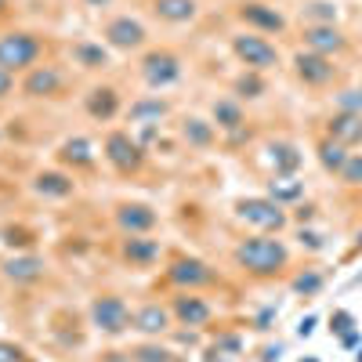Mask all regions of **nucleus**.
Returning <instances> with one entry per match:
<instances>
[{
    "label": "nucleus",
    "mask_w": 362,
    "mask_h": 362,
    "mask_svg": "<svg viewBox=\"0 0 362 362\" xmlns=\"http://www.w3.org/2000/svg\"><path fill=\"white\" fill-rule=\"evenodd\" d=\"M0 362H25V348L15 341H0Z\"/></svg>",
    "instance_id": "37"
},
{
    "label": "nucleus",
    "mask_w": 362,
    "mask_h": 362,
    "mask_svg": "<svg viewBox=\"0 0 362 362\" xmlns=\"http://www.w3.org/2000/svg\"><path fill=\"white\" fill-rule=\"evenodd\" d=\"M0 276L15 286H33L47 276V261L37 257V254H15V257L0 261Z\"/></svg>",
    "instance_id": "18"
},
{
    "label": "nucleus",
    "mask_w": 362,
    "mask_h": 362,
    "mask_svg": "<svg viewBox=\"0 0 362 362\" xmlns=\"http://www.w3.org/2000/svg\"><path fill=\"white\" fill-rule=\"evenodd\" d=\"M112 225L124 232V235H153L156 225H160V214L148 203L124 199V203L112 206Z\"/></svg>",
    "instance_id": "14"
},
{
    "label": "nucleus",
    "mask_w": 362,
    "mask_h": 362,
    "mask_svg": "<svg viewBox=\"0 0 362 362\" xmlns=\"http://www.w3.org/2000/svg\"><path fill=\"white\" fill-rule=\"evenodd\" d=\"M293 73H297V80L305 83V87H326V83H334V80H337L334 58L315 54V51H308V47L293 54Z\"/></svg>",
    "instance_id": "16"
},
{
    "label": "nucleus",
    "mask_w": 362,
    "mask_h": 362,
    "mask_svg": "<svg viewBox=\"0 0 362 362\" xmlns=\"http://www.w3.org/2000/svg\"><path fill=\"white\" fill-rule=\"evenodd\" d=\"M334 105L341 112H362V87H344L334 95Z\"/></svg>",
    "instance_id": "34"
},
{
    "label": "nucleus",
    "mask_w": 362,
    "mask_h": 362,
    "mask_svg": "<svg viewBox=\"0 0 362 362\" xmlns=\"http://www.w3.org/2000/svg\"><path fill=\"white\" fill-rule=\"evenodd\" d=\"M66 87H69L66 69L47 66V62H40L37 69H29V73L18 76V95L29 98V102H54V98L66 95Z\"/></svg>",
    "instance_id": "10"
},
{
    "label": "nucleus",
    "mask_w": 362,
    "mask_h": 362,
    "mask_svg": "<svg viewBox=\"0 0 362 362\" xmlns=\"http://www.w3.org/2000/svg\"><path fill=\"white\" fill-rule=\"evenodd\" d=\"M131 305L119 293H95L87 305V319L102 337H124L131 334Z\"/></svg>",
    "instance_id": "5"
},
{
    "label": "nucleus",
    "mask_w": 362,
    "mask_h": 362,
    "mask_svg": "<svg viewBox=\"0 0 362 362\" xmlns=\"http://www.w3.org/2000/svg\"><path fill=\"white\" fill-rule=\"evenodd\" d=\"M232 261H235V268H243L254 279H276L290 268V247L276 235L257 232V235L239 239L232 247Z\"/></svg>",
    "instance_id": "1"
},
{
    "label": "nucleus",
    "mask_w": 362,
    "mask_h": 362,
    "mask_svg": "<svg viewBox=\"0 0 362 362\" xmlns=\"http://www.w3.org/2000/svg\"><path fill=\"white\" fill-rule=\"evenodd\" d=\"M264 90H268V83L261 80V73H250V69H243L232 80V98H239V102H254Z\"/></svg>",
    "instance_id": "31"
},
{
    "label": "nucleus",
    "mask_w": 362,
    "mask_h": 362,
    "mask_svg": "<svg viewBox=\"0 0 362 362\" xmlns=\"http://www.w3.org/2000/svg\"><path fill=\"white\" fill-rule=\"evenodd\" d=\"M80 4L90 11H105V8H112V0H80Z\"/></svg>",
    "instance_id": "41"
},
{
    "label": "nucleus",
    "mask_w": 362,
    "mask_h": 362,
    "mask_svg": "<svg viewBox=\"0 0 362 362\" xmlns=\"http://www.w3.org/2000/svg\"><path fill=\"white\" fill-rule=\"evenodd\" d=\"M293 290H297V293H305V297H312V293L322 290V276H319V272H305V276H297V279H293Z\"/></svg>",
    "instance_id": "36"
},
{
    "label": "nucleus",
    "mask_w": 362,
    "mask_h": 362,
    "mask_svg": "<svg viewBox=\"0 0 362 362\" xmlns=\"http://www.w3.org/2000/svg\"><path fill=\"white\" fill-rule=\"evenodd\" d=\"M15 90H18V76H11L8 69H0V102H4V98H11Z\"/></svg>",
    "instance_id": "38"
},
{
    "label": "nucleus",
    "mask_w": 362,
    "mask_h": 362,
    "mask_svg": "<svg viewBox=\"0 0 362 362\" xmlns=\"http://www.w3.org/2000/svg\"><path fill=\"white\" fill-rule=\"evenodd\" d=\"M300 18H308V25H337V4H329V0H312V4L300 11Z\"/></svg>",
    "instance_id": "33"
},
{
    "label": "nucleus",
    "mask_w": 362,
    "mask_h": 362,
    "mask_svg": "<svg viewBox=\"0 0 362 362\" xmlns=\"http://www.w3.org/2000/svg\"><path fill=\"white\" fill-rule=\"evenodd\" d=\"M131 362H177V355L160 341H141L131 348Z\"/></svg>",
    "instance_id": "32"
},
{
    "label": "nucleus",
    "mask_w": 362,
    "mask_h": 362,
    "mask_svg": "<svg viewBox=\"0 0 362 362\" xmlns=\"http://www.w3.org/2000/svg\"><path fill=\"white\" fill-rule=\"evenodd\" d=\"M102 362H131V351H116V348H112V351L102 355Z\"/></svg>",
    "instance_id": "40"
},
{
    "label": "nucleus",
    "mask_w": 362,
    "mask_h": 362,
    "mask_svg": "<svg viewBox=\"0 0 362 362\" xmlns=\"http://www.w3.org/2000/svg\"><path fill=\"white\" fill-rule=\"evenodd\" d=\"M102 44L119 54H141L148 47V25L134 15H109L102 22Z\"/></svg>",
    "instance_id": "9"
},
{
    "label": "nucleus",
    "mask_w": 362,
    "mask_h": 362,
    "mask_svg": "<svg viewBox=\"0 0 362 362\" xmlns=\"http://www.w3.org/2000/svg\"><path fill=\"white\" fill-rule=\"evenodd\" d=\"M268 199H276V203H283V206L300 203V199H305V181H300L297 174H272V181H268Z\"/></svg>",
    "instance_id": "28"
},
{
    "label": "nucleus",
    "mask_w": 362,
    "mask_h": 362,
    "mask_svg": "<svg viewBox=\"0 0 362 362\" xmlns=\"http://www.w3.org/2000/svg\"><path fill=\"white\" fill-rule=\"evenodd\" d=\"M170 116V102L163 95H141L127 105V124L131 127H148V124H163Z\"/></svg>",
    "instance_id": "22"
},
{
    "label": "nucleus",
    "mask_w": 362,
    "mask_h": 362,
    "mask_svg": "<svg viewBox=\"0 0 362 362\" xmlns=\"http://www.w3.org/2000/svg\"><path fill=\"white\" fill-rule=\"evenodd\" d=\"M167 305H170V312H174V322H177V326H189V329H203L210 319L218 315V308L210 305L203 293H196V290H177Z\"/></svg>",
    "instance_id": "13"
},
{
    "label": "nucleus",
    "mask_w": 362,
    "mask_h": 362,
    "mask_svg": "<svg viewBox=\"0 0 362 362\" xmlns=\"http://www.w3.org/2000/svg\"><path fill=\"white\" fill-rule=\"evenodd\" d=\"M174 326L177 322H174V312H170L167 300H145V305H138L131 312V329L141 341H160V337L170 334Z\"/></svg>",
    "instance_id": "11"
},
{
    "label": "nucleus",
    "mask_w": 362,
    "mask_h": 362,
    "mask_svg": "<svg viewBox=\"0 0 362 362\" xmlns=\"http://www.w3.org/2000/svg\"><path fill=\"white\" fill-rule=\"evenodd\" d=\"M326 134L334 141H341V145H348V148L362 145V112H341L337 109L326 119Z\"/></svg>",
    "instance_id": "24"
},
{
    "label": "nucleus",
    "mask_w": 362,
    "mask_h": 362,
    "mask_svg": "<svg viewBox=\"0 0 362 362\" xmlns=\"http://www.w3.org/2000/svg\"><path fill=\"white\" fill-rule=\"evenodd\" d=\"M358 243H362V232H358Z\"/></svg>",
    "instance_id": "43"
},
{
    "label": "nucleus",
    "mask_w": 362,
    "mask_h": 362,
    "mask_svg": "<svg viewBox=\"0 0 362 362\" xmlns=\"http://www.w3.org/2000/svg\"><path fill=\"white\" fill-rule=\"evenodd\" d=\"M8 8H11V0H0V18L8 15Z\"/></svg>",
    "instance_id": "42"
},
{
    "label": "nucleus",
    "mask_w": 362,
    "mask_h": 362,
    "mask_svg": "<svg viewBox=\"0 0 362 362\" xmlns=\"http://www.w3.org/2000/svg\"><path fill=\"white\" fill-rule=\"evenodd\" d=\"M148 11L167 25H185V22H196L199 0H148Z\"/></svg>",
    "instance_id": "25"
},
{
    "label": "nucleus",
    "mask_w": 362,
    "mask_h": 362,
    "mask_svg": "<svg viewBox=\"0 0 362 362\" xmlns=\"http://www.w3.org/2000/svg\"><path fill=\"white\" fill-rule=\"evenodd\" d=\"M25 362H29V358H25Z\"/></svg>",
    "instance_id": "44"
},
{
    "label": "nucleus",
    "mask_w": 362,
    "mask_h": 362,
    "mask_svg": "<svg viewBox=\"0 0 362 362\" xmlns=\"http://www.w3.org/2000/svg\"><path fill=\"white\" fill-rule=\"evenodd\" d=\"M315 156H319V163H322V170L326 174H337L341 167H344V160L351 156V148L348 145H341V141H334V138H322L319 145H315Z\"/></svg>",
    "instance_id": "30"
},
{
    "label": "nucleus",
    "mask_w": 362,
    "mask_h": 362,
    "mask_svg": "<svg viewBox=\"0 0 362 362\" xmlns=\"http://www.w3.org/2000/svg\"><path fill=\"white\" fill-rule=\"evenodd\" d=\"M69 62L83 73H105L112 66V51L102 40H73L69 44Z\"/></svg>",
    "instance_id": "19"
},
{
    "label": "nucleus",
    "mask_w": 362,
    "mask_h": 362,
    "mask_svg": "<svg viewBox=\"0 0 362 362\" xmlns=\"http://www.w3.org/2000/svg\"><path fill=\"white\" fill-rule=\"evenodd\" d=\"M47 40L33 29H11L0 37V69H8L11 76H22L29 69H37L44 62Z\"/></svg>",
    "instance_id": "2"
},
{
    "label": "nucleus",
    "mask_w": 362,
    "mask_h": 362,
    "mask_svg": "<svg viewBox=\"0 0 362 362\" xmlns=\"http://www.w3.org/2000/svg\"><path fill=\"white\" fill-rule=\"evenodd\" d=\"M300 247H308V250H319L322 247V239L315 232H300Z\"/></svg>",
    "instance_id": "39"
},
{
    "label": "nucleus",
    "mask_w": 362,
    "mask_h": 362,
    "mask_svg": "<svg viewBox=\"0 0 362 362\" xmlns=\"http://www.w3.org/2000/svg\"><path fill=\"white\" fill-rule=\"evenodd\" d=\"M305 47L326 58H337L348 51V37L337 25H305Z\"/></svg>",
    "instance_id": "21"
},
{
    "label": "nucleus",
    "mask_w": 362,
    "mask_h": 362,
    "mask_svg": "<svg viewBox=\"0 0 362 362\" xmlns=\"http://www.w3.org/2000/svg\"><path fill=\"white\" fill-rule=\"evenodd\" d=\"M337 177H341V185H362V153H351L344 167L337 170Z\"/></svg>",
    "instance_id": "35"
},
{
    "label": "nucleus",
    "mask_w": 362,
    "mask_h": 362,
    "mask_svg": "<svg viewBox=\"0 0 362 362\" xmlns=\"http://www.w3.org/2000/svg\"><path fill=\"white\" fill-rule=\"evenodd\" d=\"M228 47H232V54H235V62L243 66V69H250V73H268V69H276V66L283 62L279 47L272 44L268 37H261V33H250V29H239V33H232Z\"/></svg>",
    "instance_id": "6"
},
{
    "label": "nucleus",
    "mask_w": 362,
    "mask_h": 362,
    "mask_svg": "<svg viewBox=\"0 0 362 362\" xmlns=\"http://www.w3.org/2000/svg\"><path fill=\"white\" fill-rule=\"evenodd\" d=\"M235 18L243 22L250 33H261V37H279L286 33V15L279 8L264 4V0H243V4H235Z\"/></svg>",
    "instance_id": "12"
},
{
    "label": "nucleus",
    "mask_w": 362,
    "mask_h": 362,
    "mask_svg": "<svg viewBox=\"0 0 362 362\" xmlns=\"http://www.w3.org/2000/svg\"><path fill=\"white\" fill-rule=\"evenodd\" d=\"M119 109H124V98H119V90L112 83H95L87 87L83 95V112L95 119V124H112V119L119 116Z\"/></svg>",
    "instance_id": "17"
},
{
    "label": "nucleus",
    "mask_w": 362,
    "mask_h": 362,
    "mask_svg": "<svg viewBox=\"0 0 362 362\" xmlns=\"http://www.w3.org/2000/svg\"><path fill=\"white\" fill-rule=\"evenodd\" d=\"M235 218L264 232V235H279L286 225H290V214H286V206L276 203V199H268V196H243V199H235Z\"/></svg>",
    "instance_id": "7"
},
{
    "label": "nucleus",
    "mask_w": 362,
    "mask_h": 362,
    "mask_svg": "<svg viewBox=\"0 0 362 362\" xmlns=\"http://www.w3.org/2000/svg\"><path fill=\"white\" fill-rule=\"evenodd\" d=\"M163 243L156 235H124L119 239V257H124V264L145 272V268H156L163 261Z\"/></svg>",
    "instance_id": "15"
},
{
    "label": "nucleus",
    "mask_w": 362,
    "mask_h": 362,
    "mask_svg": "<svg viewBox=\"0 0 362 362\" xmlns=\"http://www.w3.org/2000/svg\"><path fill=\"white\" fill-rule=\"evenodd\" d=\"M102 156H105V163H109L116 174L131 177V174H138V170L145 167V145H141L131 131L112 127V131H105V138H102Z\"/></svg>",
    "instance_id": "8"
},
{
    "label": "nucleus",
    "mask_w": 362,
    "mask_h": 362,
    "mask_svg": "<svg viewBox=\"0 0 362 362\" xmlns=\"http://www.w3.org/2000/svg\"><path fill=\"white\" fill-rule=\"evenodd\" d=\"M163 279L174 290H196V293H203L206 286H221L218 272L203 257H192V254H170L167 264H163Z\"/></svg>",
    "instance_id": "3"
},
{
    "label": "nucleus",
    "mask_w": 362,
    "mask_h": 362,
    "mask_svg": "<svg viewBox=\"0 0 362 362\" xmlns=\"http://www.w3.org/2000/svg\"><path fill=\"white\" fill-rule=\"evenodd\" d=\"M185 73V62H181V54L170 51V47H145L141 58H138V76L148 90H167L181 80Z\"/></svg>",
    "instance_id": "4"
},
{
    "label": "nucleus",
    "mask_w": 362,
    "mask_h": 362,
    "mask_svg": "<svg viewBox=\"0 0 362 362\" xmlns=\"http://www.w3.org/2000/svg\"><path fill=\"white\" fill-rule=\"evenodd\" d=\"M58 163H66V167H73V174L76 170H90L95 167V145H90L87 138H66L62 145H58Z\"/></svg>",
    "instance_id": "26"
},
{
    "label": "nucleus",
    "mask_w": 362,
    "mask_h": 362,
    "mask_svg": "<svg viewBox=\"0 0 362 362\" xmlns=\"http://www.w3.org/2000/svg\"><path fill=\"white\" fill-rule=\"evenodd\" d=\"M181 138L189 141V148H210L218 141V127L203 116H185L181 119Z\"/></svg>",
    "instance_id": "29"
},
{
    "label": "nucleus",
    "mask_w": 362,
    "mask_h": 362,
    "mask_svg": "<svg viewBox=\"0 0 362 362\" xmlns=\"http://www.w3.org/2000/svg\"><path fill=\"white\" fill-rule=\"evenodd\" d=\"M29 189H33L40 199H69L76 192V174H69V170H37L33 181H29Z\"/></svg>",
    "instance_id": "20"
},
{
    "label": "nucleus",
    "mask_w": 362,
    "mask_h": 362,
    "mask_svg": "<svg viewBox=\"0 0 362 362\" xmlns=\"http://www.w3.org/2000/svg\"><path fill=\"white\" fill-rule=\"evenodd\" d=\"M210 124L218 127V134H239L247 127V109L239 98H214V105H210Z\"/></svg>",
    "instance_id": "23"
},
{
    "label": "nucleus",
    "mask_w": 362,
    "mask_h": 362,
    "mask_svg": "<svg viewBox=\"0 0 362 362\" xmlns=\"http://www.w3.org/2000/svg\"><path fill=\"white\" fill-rule=\"evenodd\" d=\"M264 156H268V163H272L276 174H297L300 163H305V156H300V148L293 141H268Z\"/></svg>",
    "instance_id": "27"
}]
</instances>
